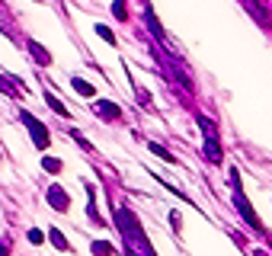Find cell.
Here are the masks:
<instances>
[{"label":"cell","instance_id":"1","mask_svg":"<svg viewBox=\"0 0 272 256\" xmlns=\"http://www.w3.org/2000/svg\"><path fill=\"white\" fill-rule=\"evenodd\" d=\"M115 224H119V234L125 237V253L128 256H154L144 230H141V224H138V218L128 212L125 205L115 208Z\"/></svg>","mask_w":272,"mask_h":256},{"label":"cell","instance_id":"2","mask_svg":"<svg viewBox=\"0 0 272 256\" xmlns=\"http://www.w3.org/2000/svg\"><path fill=\"white\" fill-rule=\"evenodd\" d=\"M22 122H26V125H29V135H32V144H35V148H39V151H45V148H48V141H52V135H48V128H45L42 125V122L39 119H35L32 112H26V109H22Z\"/></svg>","mask_w":272,"mask_h":256},{"label":"cell","instance_id":"3","mask_svg":"<svg viewBox=\"0 0 272 256\" xmlns=\"http://www.w3.org/2000/svg\"><path fill=\"white\" fill-rule=\"evenodd\" d=\"M234 205H237V212L243 215V221L250 224V227L256 230V234H266V227H263V221H259V218H256V212L250 208V202L243 199V192H240V189H234Z\"/></svg>","mask_w":272,"mask_h":256},{"label":"cell","instance_id":"4","mask_svg":"<svg viewBox=\"0 0 272 256\" xmlns=\"http://www.w3.org/2000/svg\"><path fill=\"white\" fill-rule=\"evenodd\" d=\"M243 7H246V13H250L263 29H272V16H269L266 0H243Z\"/></svg>","mask_w":272,"mask_h":256},{"label":"cell","instance_id":"5","mask_svg":"<svg viewBox=\"0 0 272 256\" xmlns=\"http://www.w3.org/2000/svg\"><path fill=\"white\" fill-rule=\"evenodd\" d=\"M45 199H48V205H52L55 212H67V192H64L61 186H48Z\"/></svg>","mask_w":272,"mask_h":256},{"label":"cell","instance_id":"6","mask_svg":"<svg viewBox=\"0 0 272 256\" xmlns=\"http://www.w3.org/2000/svg\"><path fill=\"white\" fill-rule=\"evenodd\" d=\"M93 112H96L100 119H106V122H115V119L122 115V109L115 106V103H109V100H100L96 106H93Z\"/></svg>","mask_w":272,"mask_h":256},{"label":"cell","instance_id":"7","mask_svg":"<svg viewBox=\"0 0 272 256\" xmlns=\"http://www.w3.org/2000/svg\"><path fill=\"white\" fill-rule=\"evenodd\" d=\"M26 48H29V52H32V58L39 61V64H52V55L45 52V48H42L39 42H32V39H29V42H26Z\"/></svg>","mask_w":272,"mask_h":256},{"label":"cell","instance_id":"8","mask_svg":"<svg viewBox=\"0 0 272 256\" xmlns=\"http://www.w3.org/2000/svg\"><path fill=\"white\" fill-rule=\"evenodd\" d=\"M48 240L55 243V247H58V250H64V253L70 250V243L64 240V234H61V230H58V227H48Z\"/></svg>","mask_w":272,"mask_h":256},{"label":"cell","instance_id":"9","mask_svg":"<svg viewBox=\"0 0 272 256\" xmlns=\"http://www.w3.org/2000/svg\"><path fill=\"white\" fill-rule=\"evenodd\" d=\"M70 87H74L80 96H96V90H93L87 80H80V77H74V80H70Z\"/></svg>","mask_w":272,"mask_h":256},{"label":"cell","instance_id":"10","mask_svg":"<svg viewBox=\"0 0 272 256\" xmlns=\"http://www.w3.org/2000/svg\"><path fill=\"white\" fill-rule=\"evenodd\" d=\"M205 154H208L211 164H218V160H221V144H218V141H205Z\"/></svg>","mask_w":272,"mask_h":256},{"label":"cell","instance_id":"11","mask_svg":"<svg viewBox=\"0 0 272 256\" xmlns=\"http://www.w3.org/2000/svg\"><path fill=\"white\" fill-rule=\"evenodd\" d=\"M93 253H96V256H115V247L106 243V240H96V243H93Z\"/></svg>","mask_w":272,"mask_h":256},{"label":"cell","instance_id":"12","mask_svg":"<svg viewBox=\"0 0 272 256\" xmlns=\"http://www.w3.org/2000/svg\"><path fill=\"white\" fill-rule=\"evenodd\" d=\"M45 103H48V106L55 109V112H58V115H64V119L70 115V112H67V109L61 106V100H58V96H52V93H45Z\"/></svg>","mask_w":272,"mask_h":256},{"label":"cell","instance_id":"13","mask_svg":"<svg viewBox=\"0 0 272 256\" xmlns=\"http://www.w3.org/2000/svg\"><path fill=\"white\" fill-rule=\"evenodd\" d=\"M151 154H157V157H163L167 164H173V154L163 148V144H157V141H151Z\"/></svg>","mask_w":272,"mask_h":256},{"label":"cell","instance_id":"14","mask_svg":"<svg viewBox=\"0 0 272 256\" xmlns=\"http://www.w3.org/2000/svg\"><path fill=\"white\" fill-rule=\"evenodd\" d=\"M112 16L115 19H125L128 16V4H125V0H112Z\"/></svg>","mask_w":272,"mask_h":256},{"label":"cell","instance_id":"15","mask_svg":"<svg viewBox=\"0 0 272 256\" xmlns=\"http://www.w3.org/2000/svg\"><path fill=\"white\" fill-rule=\"evenodd\" d=\"M96 35H100L103 42H109V45H115V35H112L109 29H106V26H100V22H96Z\"/></svg>","mask_w":272,"mask_h":256},{"label":"cell","instance_id":"16","mask_svg":"<svg viewBox=\"0 0 272 256\" xmlns=\"http://www.w3.org/2000/svg\"><path fill=\"white\" fill-rule=\"evenodd\" d=\"M42 167H45V170H52V173H58V170H61V160H55V157H45Z\"/></svg>","mask_w":272,"mask_h":256},{"label":"cell","instance_id":"17","mask_svg":"<svg viewBox=\"0 0 272 256\" xmlns=\"http://www.w3.org/2000/svg\"><path fill=\"white\" fill-rule=\"evenodd\" d=\"M42 240H45V234H42L39 227H32V230H29V243H35V247H39Z\"/></svg>","mask_w":272,"mask_h":256},{"label":"cell","instance_id":"18","mask_svg":"<svg viewBox=\"0 0 272 256\" xmlns=\"http://www.w3.org/2000/svg\"><path fill=\"white\" fill-rule=\"evenodd\" d=\"M138 100H141V106H151V93L138 87Z\"/></svg>","mask_w":272,"mask_h":256},{"label":"cell","instance_id":"19","mask_svg":"<svg viewBox=\"0 0 272 256\" xmlns=\"http://www.w3.org/2000/svg\"><path fill=\"white\" fill-rule=\"evenodd\" d=\"M10 253V240H0V256H7Z\"/></svg>","mask_w":272,"mask_h":256},{"label":"cell","instance_id":"20","mask_svg":"<svg viewBox=\"0 0 272 256\" xmlns=\"http://www.w3.org/2000/svg\"><path fill=\"white\" fill-rule=\"evenodd\" d=\"M253 256H266V253H263V250H256V253H253Z\"/></svg>","mask_w":272,"mask_h":256}]
</instances>
